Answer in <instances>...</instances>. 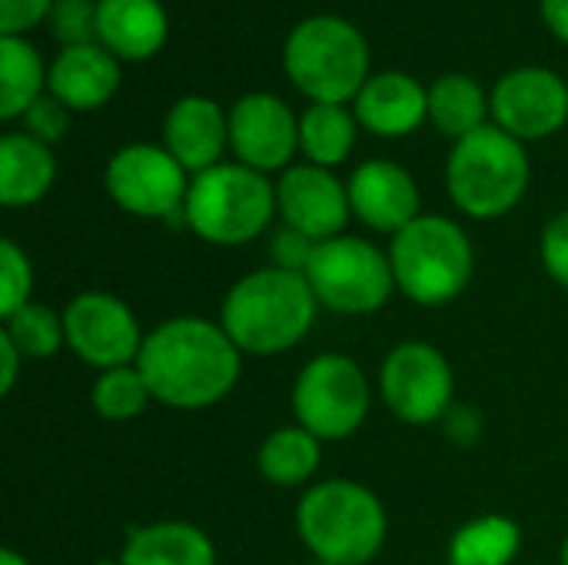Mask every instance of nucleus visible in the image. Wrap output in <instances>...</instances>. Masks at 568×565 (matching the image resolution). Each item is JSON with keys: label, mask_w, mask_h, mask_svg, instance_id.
I'll return each mask as SVG.
<instances>
[{"label": "nucleus", "mask_w": 568, "mask_h": 565, "mask_svg": "<svg viewBox=\"0 0 568 565\" xmlns=\"http://www.w3.org/2000/svg\"><path fill=\"white\" fill-rule=\"evenodd\" d=\"M136 370L156 403L196 413L233 393L243 373V353L220 323L173 316L146 333Z\"/></svg>", "instance_id": "1"}, {"label": "nucleus", "mask_w": 568, "mask_h": 565, "mask_svg": "<svg viewBox=\"0 0 568 565\" xmlns=\"http://www.w3.org/2000/svg\"><path fill=\"white\" fill-rule=\"evenodd\" d=\"M316 296L303 273L280 266L253 270L223 300L220 326L250 356H280L306 340L316 323Z\"/></svg>", "instance_id": "2"}, {"label": "nucleus", "mask_w": 568, "mask_h": 565, "mask_svg": "<svg viewBox=\"0 0 568 565\" xmlns=\"http://www.w3.org/2000/svg\"><path fill=\"white\" fill-rule=\"evenodd\" d=\"M296 529L313 559L329 565L373 563L386 543V509L373 490L353 480H326L303 493Z\"/></svg>", "instance_id": "3"}, {"label": "nucleus", "mask_w": 568, "mask_h": 565, "mask_svg": "<svg viewBox=\"0 0 568 565\" xmlns=\"http://www.w3.org/2000/svg\"><path fill=\"white\" fill-rule=\"evenodd\" d=\"M529 153L523 140L503 127H479L476 133L456 140L446 160V190L453 203L476 220H499L529 190Z\"/></svg>", "instance_id": "4"}, {"label": "nucleus", "mask_w": 568, "mask_h": 565, "mask_svg": "<svg viewBox=\"0 0 568 565\" xmlns=\"http://www.w3.org/2000/svg\"><path fill=\"white\" fill-rule=\"evenodd\" d=\"M396 290L416 306H446L473 280L476 253L459 223L439 213L416 216L389 243Z\"/></svg>", "instance_id": "5"}, {"label": "nucleus", "mask_w": 568, "mask_h": 565, "mask_svg": "<svg viewBox=\"0 0 568 565\" xmlns=\"http://www.w3.org/2000/svg\"><path fill=\"white\" fill-rule=\"evenodd\" d=\"M283 70L313 103H346L369 80V47L343 17L316 13L300 20L286 37Z\"/></svg>", "instance_id": "6"}, {"label": "nucleus", "mask_w": 568, "mask_h": 565, "mask_svg": "<svg viewBox=\"0 0 568 565\" xmlns=\"http://www.w3.org/2000/svg\"><path fill=\"white\" fill-rule=\"evenodd\" d=\"M186 226L213 246L256 240L276 213V186L243 163H216L190 180Z\"/></svg>", "instance_id": "7"}, {"label": "nucleus", "mask_w": 568, "mask_h": 565, "mask_svg": "<svg viewBox=\"0 0 568 565\" xmlns=\"http://www.w3.org/2000/svg\"><path fill=\"white\" fill-rule=\"evenodd\" d=\"M306 283L320 306L346 316H366L389 303L396 290L389 253L363 236L323 240L306 266Z\"/></svg>", "instance_id": "8"}, {"label": "nucleus", "mask_w": 568, "mask_h": 565, "mask_svg": "<svg viewBox=\"0 0 568 565\" xmlns=\"http://www.w3.org/2000/svg\"><path fill=\"white\" fill-rule=\"evenodd\" d=\"M293 413L320 443L353 436L369 416V383L356 360L339 353L313 356L293 386Z\"/></svg>", "instance_id": "9"}, {"label": "nucleus", "mask_w": 568, "mask_h": 565, "mask_svg": "<svg viewBox=\"0 0 568 565\" xmlns=\"http://www.w3.org/2000/svg\"><path fill=\"white\" fill-rule=\"evenodd\" d=\"M453 366L449 360L429 346V343H399L389 350L379 370V393L386 410L409 423V426H429L436 420H446L453 410Z\"/></svg>", "instance_id": "10"}, {"label": "nucleus", "mask_w": 568, "mask_h": 565, "mask_svg": "<svg viewBox=\"0 0 568 565\" xmlns=\"http://www.w3.org/2000/svg\"><path fill=\"white\" fill-rule=\"evenodd\" d=\"M106 193L113 203L143 220H173L183 213L190 183L186 170L166 147L130 143L106 163Z\"/></svg>", "instance_id": "11"}, {"label": "nucleus", "mask_w": 568, "mask_h": 565, "mask_svg": "<svg viewBox=\"0 0 568 565\" xmlns=\"http://www.w3.org/2000/svg\"><path fill=\"white\" fill-rule=\"evenodd\" d=\"M63 336L77 360L93 370H116L133 366L143 350L140 320L133 310L103 290H87L73 296L63 310Z\"/></svg>", "instance_id": "12"}, {"label": "nucleus", "mask_w": 568, "mask_h": 565, "mask_svg": "<svg viewBox=\"0 0 568 565\" xmlns=\"http://www.w3.org/2000/svg\"><path fill=\"white\" fill-rule=\"evenodd\" d=\"M489 110L496 117V127H503L516 140L552 137L568 120L566 80L546 67H519L496 83Z\"/></svg>", "instance_id": "13"}, {"label": "nucleus", "mask_w": 568, "mask_h": 565, "mask_svg": "<svg viewBox=\"0 0 568 565\" xmlns=\"http://www.w3.org/2000/svg\"><path fill=\"white\" fill-rule=\"evenodd\" d=\"M230 150L250 170H290L300 150V117L273 93H246L230 110Z\"/></svg>", "instance_id": "14"}, {"label": "nucleus", "mask_w": 568, "mask_h": 565, "mask_svg": "<svg viewBox=\"0 0 568 565\" xmlns=\"http://www.w3.org/2000/svg\"><path fill=\"white\" fill-rule=\"evenodd\" d=\"M276 213L283 223L316 243L343 236L346 220L353 216L349 190L339 176L316 163H296L283 170L276 183Z\"/></svg>", "instance_id": "15"}, {"label": "nucleus", "mask_w": 568, "mask_h": 565, "mask_svg": "<svg viewBox=\"0 0 568 565\" xmlns=\"http://www.w3.org/2000/svg\"><path fill=\"white\" fill-rule=\"evenodd\" d=\"M349 206L353 216H359L369 230L379 233H399L406 230L419 213V186L393 160H366L353 170L349 183Z\"/></svg>", "instance_id": "16"}, {"label": "nucleus", "mask_w": 568, "mask_h": 565, "mask_svg": "<svg viewBox=\"0 0 568 565\" xmlns=\"http://www.w3.org/2000/svg\"><path fill=\"white\" fill-rule=\"evenodd\" d=\"M163 147L186 173H203L220 163L230 147V117L210 97H183L170 107L163 123Z\"/></svg>", "instance_id": "17"}, {"label": "nucleus", "mask_w": 568, "mask_h": 565, "mask_svg": "<svg viewBox=\"0 0 568 565\" xmlns=\"http://www.w3.org/2000/svg\"><path fill=\"white\" fill-rule=\"evenodd\" d=\"M120 87V63L103 43L63 47L47 67V90L67 110H97Z\"/></svg>", "instance_id": "18"}, {"label": "nucleus", "mask_w": 568, "mask_h": 565, "mask_svg": "<svg viewBox=\"0 0 568 565\" xmlns=\"http://www.w3.org/2000/svg\"><path fill=\"white\" fill-rule=\"evenodd\" d=\"M429 117V90L399 70L373 73L356 93V120L376 137H406Z\"/></svg>", "instance_id": "19"}, {"label": "nucleus", "mask_w": 568, "mask_h": 565, "mask_svg": "<svg viewBox=\"0 0 568 565\" xmlns=\"http://www.w3.org/2000/svg\"><path fill=\"white\" fill-rule=\"evenodd\" d=\"M160 0H97V40L116 60H146L166 43Z\"/></svg>", "instance_id": "20"}, {"label": "nucleus", "mask_w": 568, "mask_h": 565, "mask_svg": "<svg viewBox=\"0 0 568 565\" xmlns=\"http://www.w3.org/2000/svg\"><path fill=\"white\" fill-rule=\"evenodd\" d=\"M57 180L53 150L30 133H3L0 137V203L3 206H30L50 193Z\"/></svg>", "instance_id": "21"}, {"label": "nucleus", "mask_w": 568, "mask_h": 565, "mask_svg": "<svg viewBox=\"0 0 568 565\" xmlns=\"http://www.w3.org/2000/svg\"><path fill=\"white\" fill-rule=\"evenodd\" d=\"M123 565H216L213 539L193 523H150L130 529Z\"/></svg>", "instance_id": "22"}, {"label": "nucleus", "mask_w": 568, "mask_h": 565, "mask_svg": "<svg viewBox=\"0 0 568 565\" xmlns=\"http://www.w3.org/2000/svg\"><path fill=\"white\" fill-rule=\"evenodd\" d=\"M320 460H323V443L296 423V426H280L263 440L256 453V470L266 483L280 490H293L316 476Z\"/></svg>", "instance_id": "23"}, {"label": "nucleus", "mask_w": 568, "mask_h": 565, "mask_svg": "<svg viewBox=\"0 0 568 565\" xmlns=\"http://www.w3.org/2000/svg\"><path fill=\"white\" fill-rule=\"evenodd\" d=\"M47 87V67L23 37H0V117H23Z\"/></svg>", "instance_id": "24"}, {"label": "nucleus", "mask_w": 568, "mask_h": 565, "mask_svg": "<svg viewBox=\"0 0 568 565\" xmlns=\"http://www.w3.org/2000/svg\"><path fill=\"white\" fill-rule=\"evenodd\" d=\"M486 110L489 100L483 87L466 73H446L429 87V120L439 133L453 140H463L486 127Z\"/></svg>", "instance_id": "25"}, {"label": "nucleus", "mask_w": 568, "mask_h": 565, "mask_svg": "<svg viewBox=\"0 0 568 565\" xmlns=\"http://www.w3.org/2000/svg\"><path fill=\"white\" fill-rule=\"evenodd\" d=\"M523 549V533L506 516H479L449 539V565H513Z\"/></svg>", "instance_id": "26"}, {"label": "nucleus", "mask_w": 568, "mask_h": 565, "mask_svg": "<svg viewBox=\"0 0 568 565\" xmlns=\"http://www.w3.org/2000/svg\"><path fill=\"white\" fill-rule=\"evenodd\" d=\"M356 117L343 103H310L300 117V150L316 167H336L356 143Z\"/></svg>", "instance_id": "27"}, {"label": "nucleus", "mask_w": 568, "mask_h": 565, "mask_svg": "<svg viewBox=\"0 0 568 565\" xmlns=\"http://www.w3.org/2000/svg\"><path fill=\"white\" fill-rule=\"evenodd\" d=\"M0 333L20 350L23 360H50V356H57L60 346H67L63 313H53L43 303L20 306L13 316L3 320V330Z\"/></svg>", "instance_id": "28"}, {"label": "nucleus", "mask_w": 568, "mask_h": 565, "mask_svg": "<svg viewBox=\"0 0 568 565\" xmlns=\"http://www.w3.org/2000/svg\"><path fill=\"white\" fill-rule=\"evenodd\" d=\"M90 403L97 410L100 420H110V423H123V420H133L140 416L150 403H153V393L143 380V373L133 366H116V370H103L90 390Z\"/></svg>", "instance_id": "29"}, {"label": "nucleus", "mask_w": 568, "mask_h": 565, "mask_svg": "<svg viewBox=\"0 0 568 565\" xmlns=\"http://www.w3.org/2000/svg\"><path fill=\"white\" fill-rule=\"evenodd\" d=\"M33 266L30 256L13 243L0 240V316H13L20 306L33 303Z\"/></svg>", "instance_id": "30"}, {"label": "nucleus", "mask_w": 568, "mask_h": 565, "mask_svg": "<svg viewBox=\"0 0 568 565\" xmlns=\"http://www.w3.org/2000/svg\"><path fill=\"white\" fill-rule=\"evenodd\" d=\"M47 23H50V33L63 47L100 43L97 40V0H53Z\"/></svg>", "instance_id": "31"}, {"label": "nucleus", "mask_w": 568, "mask_h": 565, "mask_svg": "<svg viewBox=\"0 0 568 565\" xmlns=\"http://www.w3.org/2000/svg\"><path fill=\"white\" fill-rule=\"evenodd\" d=\"M67 123H70V117H67V107L53 97V93H43L27 113H23V133H30L33 140H40V143H57L63 133H67Z\"/></svg>", "instance_id": "32"}, {"label": "nucleus", "mask_w": 568, "mask_h": 565, "mask_svg": "<svg viewBox=\"0 0 568 565\" xmlns=\"http://www.w3.org/2000/svg\"><path fill=\"white\" fill-rule=\"evenodd\" d=\"M542 266L559 286L568 290V210L556 213L542 230Z\"/></svg>", "instance_id": "33"}, {"label": "nucleus", "mask_w": 568, "mask_h": 565, "mask_svg": "<svg viewBox=\"0 0 568 565\" xmlns=\"http://www.w3.org/2000/svg\"><path fill=\"white\" fill-rule=\"evenodd\" d=\"M316 246H320L316 240H310V236H303V233H296V230L283 226V230L273 236V246H270V253H273V266L290 270V273H306V266H310V260H313Z\"/></svg>", "instance_id": "34"}, {"label": "nucleus", "mask_w": 568, "mask_h": 565, "mask_svg": "<svg viewBox=\"0 0 568 565\" xmlns=\"http://www.w3.org/2000/svg\"><path fill=\"white\" fill-rule=\"evenodd\" d=\"M53 0H0V37H20L50 17Z\"/></svg>", "instance_id": "35"}, {"label": "nucleus", "mask_w": 568, "mask_h": 565, "mask_svg": "<svg viewBox=\"0 0 568 565\" xmlns=\"http://www.w3.org/2000/svg\"><path fill=\"white\" fill-rule=\"evenodd\" d=\"M446 423H449V436L459 440V443H476L483 436V420L473 413V410H459L453 406L446 413Z\"/></svg>", "instance_id": "36"}, {"label": "nucleus", "mask_w": 568, "mask_h": 565, "mask_svg": "<svg viewBox=\"0 0 568 565\" xmlns=\"http://www.w3.org/2000/svg\"><path fill=\"white\" fill-rule=\"evenodd\" d=\"M20 350L0 333V393L10 396L13 386H17V376H20Z\"/></svg>", "instance_id": "37"}, {"label": "nucleus", "mask_w": 568, "mask_h": 565, "mask_svg": "<svg viewBox=\"0 0 568 565\" xmlns=\"http://www.w3.org/2000/svg\"><path fill=\"white\" fill-rule=\"evenodd\" d=\"M542 17L549 30L568 43V0H542Z\"/></svg>", "instance_id": "38"}, {"label": "nucleus", "mask_w": 568, "mask_h": 565, "mask_svg": "<svg viewBox=\"0 0 568 565\" xmlns=\"http://www.w3.org/2000/svg\"><path fill=\"white\" fill-rule=\"evenodd\" d=\"M0 565H30L20 553H13V549H3L0 553Z\"/></svg>", "instance_id": "39"}, {"label": "nucleus", "mask_w": 568, "mask_h": 565, "mask_svg": "<svg viewBox=\"0 0 568 565\" xmlns=\"http://www.w3.org/2000/svg\"><path fill=\"white\" fill-rule=\"evenodd\" d=\"M562 565H568V536L566 543H562Z\"/></svg>", "instance_id": "40"}, {"label": "nucleus", "mask_w": 568, "mask_h": 565, "mask_svg": "<svg viewBox=\"0 0 568 565\" xmlns=\"http://www.w3.org/2000/svg\"><path fill=\"white\" fill-rule=\"evenodd\" d=\"M93 565H123V563H93Z\"/></svg>", "instance_id": "41"}, {"label": "nucleus", "mask_w": 568, "mask_h": 565, "mask_svg": "<svg viewBox=\"0 0 568 565\" xmlns=\"http://www.w3.org/2000/svg\"><path fill=\"white\" fill-rule=\"evenodd\" d=\"M310 565H329V563H320V559H316V563H310Z\"/></svg>", "instance_id": "42"}]
</instances>
